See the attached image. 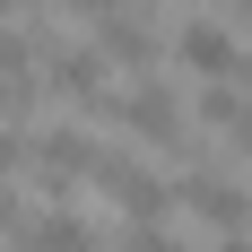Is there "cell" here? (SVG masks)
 Returning a JSON list of instances; mask_svg holds the SVG:
<instances>
[{"label": "cell", "instance_id": "cell-17", "mask_svg": "<svg viewBox=\"0 0 252 252\" xmlns=\"http://www.w3.org/2000/svg\"><path fill=\"white\" fill-rule=\"evenodd\" d=\"M235 78H244V96H252V61H244V70H235Z\"/></svg>", "mask_w": 252, "mask_h": 252}, {"label": "cell", "instance_id": "cell-8", "mask_svg": "<svg viewBox=\"0 0 252 252\" xmlns=\"http://www.w3.org/2000/svg\"><path fill=\"white\" fill-rule=\"evenodd\" d=\"M96 61H104V70H139V78H148V61H157V26L139 18V9L96 18Z\"/></svg>", "mask_w": 252, "mask_h": 252}, {"label": "cell", "instance_id": "cell-11", "mask_svg": "<svg viewBox=\"0 0 252 252\" xmlns=\"http://www.w3.org/2000/svg\"><path fill=\"white\" fill-rule=\"evenodd\" d=\"M122 252H191V244H174L165 226H122Z\"/></svg>", "mask_w": 252, "mask_h": 252}, {"label": "cell", "instance_id": "cell-1", "mask_svg": "<svg viewBox=\"0 0 252 252\" xmlns=\"http://www.w3.org/2000/svg\"><path fill=\"white\" fill-rule=\"evenodd\" d=\"M96 113L122 130V139H148V148H183V96L165 87V78H130L122 96H104Z\"/></svg>", "mask_w": 252, "mask_h": 252}, {"label": "cell", "instance_id": "cell-4", "mask_svg": "<svg viewBox=\"0 0 252 252\" xmlns=\"http://www.w3.org/2000/svg\"><path fill=\"white\" fill-rule=\"evenodd\" d=\"M35 70H44V87H52V96H70L78 113H96V104H104V61H96V44H61L52 26H35Z\"/></svg>", "mask_w": 252, "mask_h": 252}, {"label": "cell", "instance_id": "cell-2", "mask_svg": "<svg viewBox=\"0 0 252 252\" xmlns=\"http://www.w3.org/2000/svg\"><path fill=\"white\" fill-rule=\"evenodd\" d=\"M96 157H104V139H96V130H70V122L26 130V165H35V183H44L52 200H61V191H78V183L96 174Z\"/></svg>", "mask_w": 252, "mask_h": 252}, {"label": "cell", "instance_id": "cell-15", "mask_svg": "<svg viewBox=\"0 0 252 252\" xmlns=\"http://www.w3.org/2000/svg\"><path fill=\"white\" fill-rule=\"evenodd\" d=\"M35 9H44V0H0V18H35Z\"/></svg>", "mask_w": 252, "mask_h": 252}, {"label": "cell", "instance_id": "cell-16", "mask_svg": "<svg viewBox=\"0 0 252 252\" xmlns=\"http://www.w3.org/2000/svg\"><path fill=\"white\" fill-rule=\"evenodd\" d=\"M218 252H252V235H218Z\"/></svg>", "mask_w": 252, "mask_h": 252}, {"label": "cell", "instance_id": "cell-3", "mask_svg": "<svg viewBox=\"0 0 252 252\" xmlns=\"http://www.w3.org/2000/svg\"><path fill=\"white\" fill-rule=\"evenodd\" d=\"M87 183H96L104 200L122 209L130 226H165V209H174V191H165V183H157V174H148V165H139L130 148H104V157H96V174H87Z\"/></svg>", "mask_w": 252, "mask_h": 252}, {"label": "cell", "instance_id": "cell-9", "mask_svg": "<svg viewBox=\"0 0 252 252\" xmlns=\"http://www.w3.org/2000/svg\"><path fill=\"white\" fill-rule=\"evenodd\" d=\"M9 252H96V226L78 209H35V218H18Z\"/></svg>", "mask_w": 252, "mask_h": 252}, {"label": "cell", "instance_id": "cell-5", "mask_svg": "<svg viewBox=\"0 0 252 252\" xmlns=\"http://www.w3.org/2000/svg\"><path fill=\"white\" fill-rule=\"evenodd\" d=\"M165 191H174V200L191 209L209 235H244V226H252V191H244L235 174H218V165H191V174L165 183Z\"/></svg>", "mask_w": 252, "mask_h": 252}, {"label": "cell", "instance_id": "cell-13", "mask_svg": "<svg viewBox=\"0 0 252 252\" xmlns=\"http://www.w3.org/2000/svg\"><path fill=\"white\" fill-rule=\"evenodd\" d=\"M70 18H113V9H130V0H61Z\"/></svg>", "mask_w": 252, "mask_h": 252}, {"label": "cell", "instance_id": "cell-18", "mask_svg": "<svg viewBox=\"0 0 252 252\" xmlns=\"http://www.w3.org/2000/svg\"><path fill=\"white\" fill-rule=\"evenodd\" d=\"M235 18H252V0H235Z\"/></svg>", "mask_w": 252, "mask_h": 252}, {"label": "cell", "instance_id": "cell-10", "mask_svg": "<svg viewBox=\"0 0 252 252\" xmlns=\"http://www.w3.org/2000/svg\"><path fill=\"white\" fill-rule=\"evenodd\" d=\"M244 87H235V78H218V87H200V96H191V113H200V122L209 130H235V122H244Z\"/></svg>", "mask_w": 252, "mask_h": 252}, {"label": "cell", "instance_id": "cell-7", "mask_svg": "<svg viewBox=\"0 0 252 252\" xmlns=\"http://www.w3.org/2000/svg\"><path fill=\"white\" fill-rule=\"evenodd\" d=\"M174 61L200 78V87H218V78H235V70H244V52H235V35H226L218 18H191V26H174Z\"/></svg>", "mask_w": 252, "mask_h": 252}, {"label": "cell", "instance_id": "cell-12", "mask_svg": "<svg viewBox=\"0 0 252 252\" xmlns=\"http://www.w3.org/2000/svg\"><path fill=\"white\" fill-rule=\"evenodd\" d=\"M18 174H26V130L0 122V183H18Z\"/></svg>", "mask_w": 252, "mask_h": 252}, {"label": "cell", "instance_id": "cell-6", "mask_svg": "<svg viewBox=\"0 0 252 252\" xmlns=\"http://www.w3.org/2000/svg\"><path fill=\"white\" fill-rule=\"evenodd\" d=\"M35 96H44V70H35V26H9V35H0V122L26 130Z\"/></svg>", "mask_w": 252, "mask_h": 252}, {"label": "cell", "instance_id": "cell-14", "mask_svg": "<svg viewBox=\"0 0 252 252\" xmlns=\"http://www.w3.org/2000/svg\"><path fill=\"white\" fill-rule=\"evenodd\" d=\"M226 139H235V157H244V165H252V104H244V122H235Z\"/></svg>", "mask_w": 252, "mask_h": 252}]
</instances>
